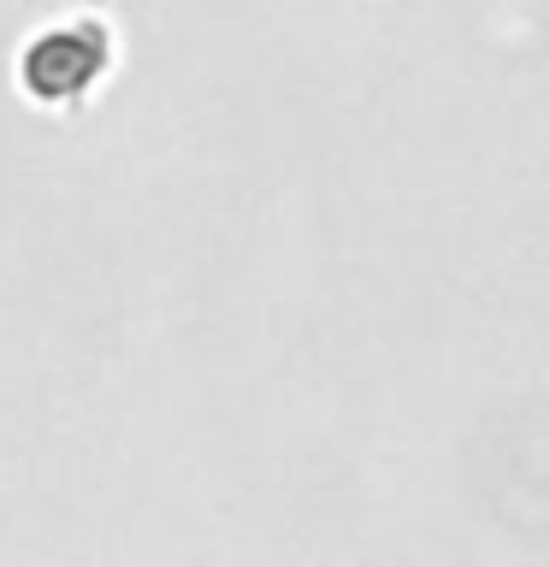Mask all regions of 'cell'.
Wrapping results in <instances>:
<instances>
[{
	"label": "cell",
	"mask_w": 550,
	"mask_h": 567,
	"mask_svg": "<svg viewBox=\"0 0 550 567\" xmlns=\"http://www.w3.org/2000/svg\"><path fill=\"white\" fill-rule=\"evenodd\" d=\"M119 65V30L101 12H65L35 24L12 53L18 95L42 113H78Z\"/></svg>",
	"instance_id": "1"
}]
</instances>
